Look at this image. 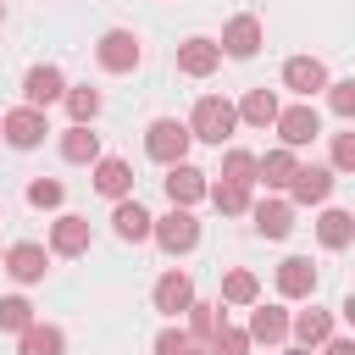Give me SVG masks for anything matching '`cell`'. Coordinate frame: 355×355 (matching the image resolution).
I'll return each instance as SVG.
<instances>
[{
  "instance_id": "29",
  "label": "cell",
  "mask_w": 355,
  "mask_h": 355,
  "mask_svg": "<svg viewBox=\"0 0 355 355\" xmlns=\"http://www.w3.org/2000/svg\"><path fill=\"white\" fill-rule=\"evenodd\" d=\"M222 327V305H205V300H189V338L194 344H211V333Z\"/></svg>"
},
{
  "instance_id": "30",
  "label": "cell",
  "mask_w": 355,
  "mask_h": 355,
  "mask_svg": "<svg viewBox=\"0 0 355 355\" xmlns=\"http://www.w3.org/2000/svg\"><path fill=\"white\" fill-rule=\"evenodd\" d=\"M61 100H67L72 122H94V116H100V89H89V83H83V89H67Z\"/></svg>"
},
{
  "instance_id": "32",
  "label": "cell",
  "mask_w": 355,
  "mask_h": 355,
  "mask_svg": "<svg viewBox=\"0 0 355 355\" xmlns=\"http://www.w3.org/2000/svg\"><path fill=\"white\" fill-rule=\"evenodd\" d=\"M211 355H250V333H244V327H227V322H222V327L211 333Z\"/></svg>"
},
{
  "instance_id": "25",
  "label": "cell",
  "mask_w": 355,
  "mask_h": 355,
  "mask_svg": "<svg viewBox=\"0 0 355 355\" xmlns=\"http://www.w3.org/2000/svg\"><path fill=\"white\" fill-rule=\"evenodd\" d=\"M316 239L327 244V250H349V239H355V216L349 211H322V222H316Z\"/></svg>"
},
{
  "instance_id": "34",
  "label": "cell",
  "mask_w": 355,
  "mask_h": 355,
  "mask_svg": "<svg viewBox=\"0 0 355 355\" xmlns=\"http://www.w3.org/2000/svg\"><path fill=\"white\" fill-rule=\"evenodd\" d=\"M327 105H333V116H355V78L327 83Z\"/></svg>"
},
{
  "instance_id": "36",
  "label": "cell",
  "mask_w": 355,
  "mask_h": 355,
  "mask_svg": "<svg viewBox=\"0 0 355 355\" xmlns=\"http://www.w3.org/2000/svg\"><path fill=\"white\" fill-rule=\"evenodd\" d=\"M333 172H355V133H333Z\"/></svg>"
},
{
  "instance_id": "39",
  "label": "cell",
  "mask_w": 355,
  "mask_h": 355,
  "mask_svg": "<svg viewBox=\"0 0 355 355\" xmlns=\"http://www.w3.org/2000/svg\"><path fill=\"white\" fill-rule=\"evenodd\" d=\"M189 355H211V344H189Z\"/></svg>"
},
{
  "instance_id": "17",
  "label": "cell",
  "mask_w": 355,
  "mask_h": 355,
  "mask_svg": "<svg viewBox=\"0 0 355 355\" xmlns=\"http://www.w3.org/2000/svg\"><path fill=\"white\" fill-rule=\"evenodd\" d=\"M89 250V216H55L50 222V255H83Z\"/></svg>"
},
{
  "instance_id": "20",
  "label": "cell",
  "mask_w": 355,
  "mask_h": 355,
  "mask_svg": "<svg viewBox=\"0 0 355 355\" xmlns=\"http://www.w3.org/2000/svg\"><path fill=\"white\" fill-rule=\"evenodd\" d=\"M150 211L139 205V200H116V211H111V227H116V239L122 244H139V239H150Z\"/></svg>"
},
{
  "instance_id": "27",
  "label": "cell",
  "mask_w": 355,
  "mask_h": 355,
  "mask_svg": "<svg viewBox=\"0 0 355 355\" xmlns=\"http://www.w3.org/2000/svg\"><path fill=\"white\" fill-rule=\"evenodd\" d=\"M205 194H211V205H216L222 216H244V211H250V183H227V178H222V183H211Z\"/></svg>"
},
{
  "instance_id": "3",
  "label": "cell",
  "mask_w": 355,
  "mask_h": 355,
  "mask_svg": "<svg viewBox=\"0 0 355 355\" xmlns=\"http://www.w3.org/2000/svg\"><path fill=\"white\" fill-rule=\"evenodd\" d=\"M150 239H155L166 255H189V250L200 244V222H194V211H189V205H172L166 216H155V222H150Z\"/></svg>"
},
{
  "instance_id": "4",
  "label": "cell",
  "mask_w": 355,
  "mask_h": 355,
  "mask_svg": "<svg viewBox=\"0 0 355 355\" xmlns=\"http://www.w3.org/2000/svg\"><path fill=\"white\" fill-rule=\"evenodd\" d=\"M0 133H6V144H11V150H33V144H44L50 122H44V111L17 105V111H6V116H0Z\"/></svg>"
},
{
  "instance_id": "35",
  "label": "cell",
  "mask_w": 355,
  "mask_h": 355,
  "mask_svg": "<svg viewBox=\"0 0 355 355\" xmlns=\"http://www.w3.org/2000/svg\"><path fill=\"white\" fill-rule=\"evenodd\" d=\"M28 205L55 211V205H61V183H55V178H33V183H28Z\"/></svg>"
},
{
  "instance_id": "37",
  "label": "cell",
  "mask_w": 355,
  "mask_h": 355,
  "mask_svg": "<svg viewBox=\"0 0 355 355\" xmlns=\"http://www.w3.org/2000/svg\"><path fill=\"white\" fill-rule=\"evenodd\" d=\"M189 344H194V338L178 333V327H161V333H155V355H189Z\"/></svg>"
},
{
  "instance_id": "38",
  "label": "cell",
  "mask_w": 355,
  "mask_h": 355,
  "mask_svg": "<svg viewBox=\"0 0 355 355\" xmlns=\"http://www.w3.org/2000/svg\"><path fill=\"white\" fill-rule=\"evenodd\" d=\"M322 344H327V349H322V355H355V344H349V338H333V333H327V338H322Z\"/></svg>"
},
{
  "instance_id": "22",
  "label": "cell",
  "mask_w": 355,
  "mask_h": 355,
  "mask_svg": "<svg viewBox=\"0 0 355 355\" xmlns=\"http://www.w3.org/2000/svg\"><path fill=\"white\" fill-rule=\"evenodd\" d=\"M61 155H67L72 166H94V161H100V133H89V122H72V128L61 133Z\"/></svg>"
},
{
  "instance_id": "11",
  "label": "cell",
  "mask_w": 355,
  "mask_h": 355,
  "mask_svg": "<svg viewBox=\"0 0 355 355\" xmlns=\"http://www.w3.org/2000/svg\"><path fill=\"white\" fill-rule=\"evenodd\" d=\"M216 67H222L216 39H200V33H194V39H183V44H178V72H183V78H211Z\"/></svg>"
},
{
  "instance_id": "9",
  "label": "cell",
  "mask_w": 355,
  "mask_h": 355,
  "mask_svg": "<svg viewBox=\"0 0 355 355\" xmlns=\"http://www.w3.org/2000/svg\"><path fill=\"white\" fill-rule=\"evenodd\" d=\"M327 194H333V166H294L288 205H322Z\"/></svg>"
},
{
  "instance_id": "24",
  "label": "cell",
  "mask_w": 355,
  "mask_h": 355,
  "mask_svg": "<svg viewBox=\"0 0 355 355\" xmlns=\"http://www.w3.org/2000/svg\"><path fill=\"white\" fill-rule=\"evenodd\" d=\"M233 111H239V116H244L250 128H272L283 105H277V94H272V89H250V94H244V100H239Z\"/></svg>"
},
{
  "instance_id": "41",
  "label": "cell",
  "mask_w": 355,
  "mask_h": 355,
  "mask_svg": "<svg viewBox=\"0 0 355 355\" xmlns=\"http://www.w3.org/2000/svg\"><path fill=\"white\" fill-rule=\"evenodd\" d=\"M0 22H6V6H0Z\"/></svg>"
},
{
  "instance_id": "13",
  "label": "cell",
  "mask_w": 355,
  "mask_h": 355,
  "mask_svg": "<svg viewBox=\"0 0 355 355\" xmlns=\"http://www.w3.org/2000/svg\"><path fill=\"white\" fill-rule=\"evenodd\" d=\"M161 183H166V200H172V205H194V200H205V189H211V183H205V172H200V166H189V161L166 166V178H161Z\"/></svg>"
},
{
  "instance_id": "8",
  "label": "cell",
  "mask_w": 355,
  "mask_h": 355,
  "mask_svg": "<svg viewBox=\"0 0 355 355\" xmlns=\"http://www.w3.org/2000/svg\"><path fill=\"white\" fill-rule=\"evenodd\" d=\"M67 94V78H61V67H28V78H22V100L33 105V111H44V105H55Z\"/></svg>"
},
{
  "instance_id": "19",
  "label": "cell",
  "mask_w": 355,
  "mask_h": 355,
  "mask_svg": "<svg viewBox=\"0 0 355 355\" xmlns=\"http://www.w3.org/2000/svg\"><path fill=\"white\" fill-rule=\"evenodd\" d=\"M294 150L288 144H277V150H266V155H255V183H266V189H288V178H294Z\"/></svg>"
},
{
  "instance_id": "2",
  "label": "cell",
  "mask_w": 355,
  "mask_h": 355,
  "mask_svg": "<svg viewBox=\"0 0 355 355\" xmlns=\"http://www.w3.org/2000/svg\"><path fill=\"white\" fill-rule=\"evenodd\" d=\"M189 144H194V133H189V122H178V116H155L150 133H144V150H150V161H161V166H178V161L189 155Z\"/></svg>"
},
{
  "instance_id": "28",
  "label": "cell",
  "mask_w": 355,
  "mask_h": 355,
  "mask_svg": "<svg viewBox=\"0 0 355 355\" xmlns=\"http://www.w3.org/2000/svg\"><path fill=\"white\" fill-rule=\"evenodd\" d=\"M222 300H227V305H255V300H261V283H255V272L233 266V272L222 277Z\"/></svg>"
},
{
  "instance_id": "12",
  "label": "cell",
  "mask_w": 355,
  "mask_h": 355,
  "mask_svg": "<svg viewBox=\"0 0 355 355\" xmlns=\"http://www.w3.org/2000/svg\"><path fill=\"white\" fill-rule=\"evenodd\" d=\"M283 89H294L300 100H311L316 89H327V67L316 55H288L283 61Z\"/></svg>"
},
{
  "instance_id": "21",
  "label": "cell",
  "mask_w": 355,
  "mask_h": 355,
  "mask_svg": "<svg viewBox=\"0 0 355 355\" xmlns=\"http://www.w3.org/2000/svg\"><path fill=\"white\" fill-rule=\"evenodd\" d=\"M311 288H316V266H311L305 255H288V261L277 266V294H283V300H305Z\"/></svg>"
},
{
  "instance_id": "7",
  "label": "cell",
  "mask_w": 355,
  "mask_h": 355,
  "mask_svg": "<svg viewBox=\"0 0 355 355\" xmlns=\"http://www.w3.org/2000/svg\"><path fill=\"white\" fill-rule=\"evenodd\" d=\"M261 39H266V33H261V17H250V11H244V17H233V22L222 28L216 50H222V55H233V61H250V55L261 50Z\"/></svg>"
},
{
  "instance_id": "18",
  "label": "cell",
  "mask_w": 355,
  "mask_h": 355,
  "mask_svg": "<svg viewBox=\"0 0 355 355\" xmlns=\"http://www.w3.org/2000/svg\"><path fill=\"white\" fill-rule=\"evenodd\" d=\"M244 333H250V344H283L288 338V311L283 305H255Z\"/></svg>"
},
{
  "instance_id": "16",
  "label": "cell",
  "mask_w": 355,
  "mask_h": 355,
  "mask_svg": "<svg viewBox=\"0 0 355 355\" xmlns=\"http://www.w3.org/2000/svg\"><path fill=\"white\" fill-rule=\"evenodd\" d=\"M250 216H255L261 239H288L294 233V205L288 200H261V205H250Z\"/></svg>"
},
{
  "instance_id": "1",
  "label": "cell",
  "mask_w": 355,
  "mask_h": 355,
  "mask_svg": "<svg viewBox=\"0 0 355 355\" xmlns=\"http://www.w3.org/2000/svg\"><path fill=\"white\" fill-rule=\"evenodd\" d=\"M233 128H239L233 100H222V94H200V100H194V116H189V133H194V139L222 144V139H233Z\"/></svg>"
},
{
  "instance_id": "40",
  "label": "cell",
  "mask_w": 355,
  "mask_h": 355,
  "mask_svg": "<svg viewBox=\"0 0 355 355\" xmlns=\"http://www.w3.org/2000/svg\"><path fill=\"white\" fill-rule=\"evenodd\" d=\"M283 355H311V349H305V344H300V349H283Z\"/></svg>"
},
{
  "instance_id": "6",
  "label": "cell",
  "mask_w": 355,
  "mask_h": 355,
  "mask_svg": "<svg viewBox=\"0 0 355 355\" xmlns=\"http://www.w3.org/2000/svg\"><path fill=\"white\" fill-rule=\"evenodd\" d=\"M277 139L288 144V150H305L311 139H322V116H316V105H288V111H277Z\"/></svg>"
},
{
  "instance_id": "14",
  "label": "cell",
  "mask_w": 355,
  "mask_h": 355,
  "mask_svg": "<svg viewBox=\"0 0 355 355\" xmlns=\"http://www.w3.org/2000/svg\"><path fill=\"white\" fill-rule=\"evenodd\" d=\"M189 300H194V277L189 272H161V283H155V311L161 316H183L189 311Z\"/></svg>"
},
{
  "instance_id": "33",
  "label": "cell",
  "mask_w": 355,
  "mask_h": 355,
  "mask_svg": "<svg viewBox=\"0 0 355 355\" xmlns=\"http://www.w3.org/2000/svg\"><path fill=\"white\" fill-rule=\"evenodd\" d=\"M222 178L227 183H255V155L250 150H227L222 155Z\"/></svg>"
},
{
  "instance_id": "10",
  "label": "cell",
  "mask_w": 355,
  "mask_h": 355,
  "mask_svg": "<svg viewBox=\"0 0 355 355\" xmlns=\"http://www.w3.org/2000/svg\"><path fill=\"white\" fill-rule=\"evenodd\" d=\"M0 266H6L17 283H39V277H44V266H50V250H44V244H33V239H22V244H11V250L0 255Z\"/></svg>"
},
{
  "instance_id": "15",
  "label": "cell",
  "mask_w": 355,
  "mask_h": 355,
  "mask_svg": "<svg viewBox=\"0 0 355 355\" xmlns=\"http://www.w3.org/2000/svg\"><path fill=\"white\" fill-rule=\"evenodd\" d=\"M94 189H100L105 200H128V194H133V166H128L122 155H100V161H94Z\"/></svg>"
},
{
  "instance_id": "26",
  "label": "cell",
  "mask_w": 355,
  "mask_h": 355,
  "mask_svg": "<svg viewBox=\"0 0 355 355\" xmlns=\"http://www.w3.org/2000/svg\"><path fill=\"white\" fill-rule=\"evenodd\" d=\"M288 327H294V338L311 349V344H322L327 333H333V311H322V305H311V311H300V316H288Z\"/></svg>"
},
{
  "instance_id": "5",
  "label": "cell",
  "mask_w": 355,
  "mask_h": 355,
  "mask_svg": "<svg viewBox=\"0 0 355 355\" xmlns=\"http://www.w3.org/2000/svg\"><path fill=\"white\" fill-rule=\"evenodd\" d=\"M139 39L128 33V28H111V33H100V44H94V61L105 67V72H133L139 67Z\"/></svg>"
},
{
  "instance_id": "23",
  "label": "cell",
  "mask_w": 355,
  "mask_h": 355,
  "mask_svg": "<svg viewBox=\"0 0 355 355\" xmlns=\"http://www.w3.org/2000/svg\"><path fill=\"white\" fill-rule=\"evenodd\" d=\"M67 349V338H61V327H44V322H28L22 333H17V355H61Z\"/></svg>"
},
{
  "instance_id": "31",
  "label": "cell",
  "mask_w": 355,
  "mask_h": 355,
  "mask_svg": "<svg viewBox=\"0 0 355 355\" xmlns=\"http://www.w3.org/2000/svg\"><path fill=\"white\" fill-rule=\"evenodd\" d=\"M28 322H33V305H28L22 294H6V300H0V333H22Z\"/></svg>"
}]
</instances>
